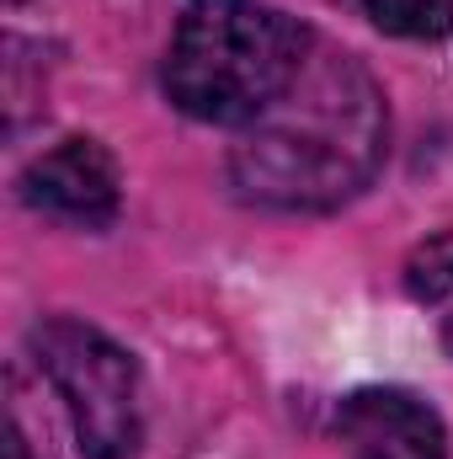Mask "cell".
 Wrapping results in <instances>:
<instances>
[{
    "mask_svg": "<svg viewBox=\"0 0 453 459\" xmlns=\"http://www.w3.org/2000/svg\"><path fill=\"white\" fill-rule=\"evenodd\" d=\"M315 54V32L267 0H192L166 48V97L198 123L245 128Z\"/></svg>",
    "mask_w": 453,
    "mask_h": 459,
    "instance_id": "2",
    "label": "cell"
},
{
    "mask_svg": "<svg viewBox=\"0 0 453 459\" xmlns=\"http://www.w3.org/2000/svg\"><path fill=\"white\" fill-rule=\"evenodd\" d=\"M21 204L75 230H107L123 209V171L102 139H59L21 171Z\"/></svg>",
    "mask_w": 453,
    "mask_h": 459,
    "instance_id": "4",
    "label": "cell"
},
{
    "mask_svg": "<svg viewBox=\"0 0 453 459\" xmlns=\"http://www.w3.org/2000/svg\"><path fill=\"white\" fill-rule=\"evenodd\" d=\"M27 347L38 368L54 379V390L64 395L75 444L86 459H128L144 444V390L128 347H117L107 332L75 316L38 321Z\"/></svg>",
    "mask_w": 453,
    "mask_h": 459,
    "instance_id": "3",
    "label": "cell"
},
{
    "mask_svg": "<svg viewBox=\"0 0 453 459\" xmlns=\"http://www.w3.org/2000/svg\"><path fill=\"white\" fill-rule=\"evenodd\" d=\"M357 5L379 32H395V38H449L453 32V0H357Z\"/></svg>",
    "mask_w": 453,
    "mask_h": 459,
    "instance_id": "6",
    "label": "cell"
},
{
    "mask_svg": "<svg viewBox=\"0 0 453 459\" xmlns=\"http://www.w3.org/2000/svg\"><path fill=\"white\" fill-rule=\"evenodd\" d=\"M449 289H453V230H443V235H427L411 251V262H406V294L422 299V305H438Z\"/></svg>",
    "mask_w": 453,
    "mask_h": 459,
    "instance_id": "7",
    "label": "cell"
},
{
    "mask_svg": "<svg viewBox=\"0 0 453 459\" xmlns=\"http://www.w3.org/2000/svg\"><path fill=\"white\" fill-rule=\"evenodd\" d=\"M389 150L384 91L352 54L315 48L299 81L240 128L229 150V182L245 204L326 214L357 198Z\"/></svg>",
    "mask_w": 453,
    "mask_h": 459,
    "instance_id": "1",
    "label": "cell"
},
{
    "mask_svg": "<svg viewBox=\"0 0 453 459\" xmlns=\"http://www.w3.org/2000/svg\"><path fill=\"white\" fill-rule=\"evenodd\" d=\"M5 459H27V438L16 422H5Z\"/></svg>",
    "mask_w": 453,
    "mask_h": 459,
    "instance_id": "8",
    "label": "cell"
},
{
    "mask_svg": "<svg viewBox=\"0 0 453 459\" xmlns=\"http://www.w3.org/2000/svg\"><path fill=\"white\" fill-rule=\"evenodd\" d=\"M337 433L352 459H449V428L443 417L395 385L357 390L337 411Z\"/></svg>",
    "mask_w": 453,
    "mask_h": 459,
    "instance_id": "5",
    "label": "cell"
},
{
    "mask_svg": "<svg viewBox=\"0 0 453 459\" xmlns=\"http://www.w3.org/2000/svg\"><path fill=\"white\" fill-rule=\"evenodd\" d=\"M443 347H449V352H453V321H449V326H443Z\"/></svg>",
    "mask_w": 453,
    "mask_h": 459,
    "instance_id": "9",
    "label": "cell"
}]
</instances>
